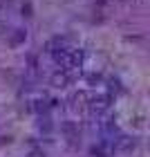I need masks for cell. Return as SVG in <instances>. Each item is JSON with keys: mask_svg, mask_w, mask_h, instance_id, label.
Here are the masks:
<instances>
[{"mask_svg": "<svg viewBox=\"0 0 150 157\" xmlns=\"http://www.w3.org/2000/svg\"><path fill=\"white\" fill-rule=\"evenodd\" d=\"M25 40V32L23 29H16V34L11 36V45H18V43H23Z\"/></svg>", "mask_w": 150, "mask_h": 157, "instance_id": "6da1fadb", "label": "cell"}, {"mask_svg": "<svg viewBox=\"0 0 150 157\" xmlns=\"http://www.w3.org/2000/svg\"><path fill=\"white\" fill-rule=\"evenodd\" d=\"M63 132H74V124H63Z\"/></svg>", "mask_w": 150, "mask_h": 157, "instance_id": "7a4b0ae2", "label": "cell"}, {"mask_svg": "<svg viewBox=\"0 0 150 157\" xmlns=\"http://www.w3.org/2000/svg\"><path fill=\"white\" fill-rule=\"evenodd\" d=\"M92 155H96V157H105V153L101 151V148H92Z\"/></svg>", "mask_w": 150, "mask_h": 157, "instance_id": "3957f363", "label": "cell"}, {"mask_svg": "<svg viewBox=\"0 0 150 157\" xmlns=\"http://www.w3.org/2000/svg\"><path fill=\"white\" fill-rule=\"evenodd\" d=\"M32 157H45V155H40V153H32Z\"/></svg>", "mask_w": 150, "mask_h": 157, "instance_id": "277c9868", "label": "cell"}]
</instances>
